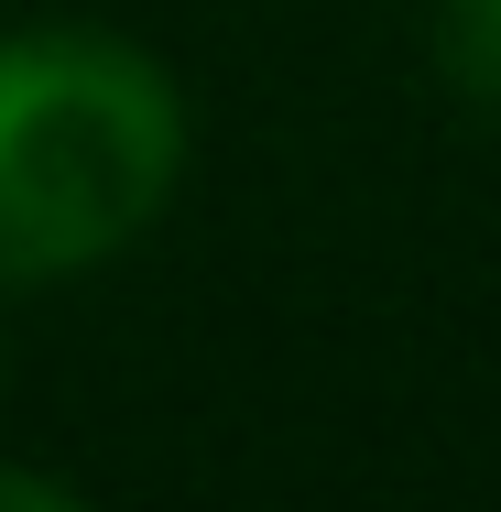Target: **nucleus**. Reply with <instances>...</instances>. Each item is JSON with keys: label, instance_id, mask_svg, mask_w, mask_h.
I'll list each match as a JSON object with an SVG mask.
<instances>
[{"label": "nucleus", "instance_id": "obj_1", "mask_svg": "<svg viewBox=\"0 0 501 512\" xmlns=\"http://www.w3.org/2000/svg\"><path fill=\"white\" fill-rule=\"evenodd\" d=\"M186 164V109L142 44L11 33L0 44V284L88 273L153 229Z\"/></svg>", "mask_w": 501, "mask_h": 512}, {"label": "nucleus", "instance_id": "obj_2", "mask_svg": "<svg viewBox=\"0 0 501 512\" xmlns=\"http://www.w3.org/2000/svg\"><path fill=\"white\" fill-rule=\"evenodd\" d=\"M436 55L480 109H501V0H447L436 11Z\"/></svg>", "mask_w": 501, "mask_h": 512}]
</instances>
